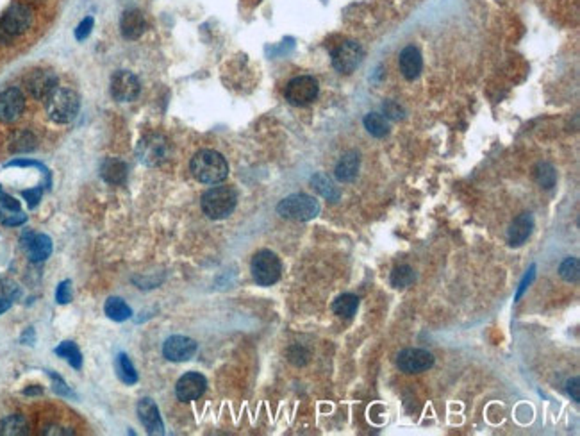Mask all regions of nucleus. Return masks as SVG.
Returning <instances> with one entry per match:
<instances>
[{
  "label": "nucleus",
  "instance_id": "1",
  "mask_svg": "<svg viewBox=\"0 0 580 436\" xmlns=\"http://www.w3.org/2000/svg\"><path fill=\"white\" fill-rule=\"evenodd\" d=\"M189 169L197 181L204 184H218L229 176V164L224 155L216 151H200L193 155Z\"/></svg>",
  "mask_w": 580,
  "mask_h": 436
},
{
  "label": "nucleus",
  "instance_id": "2",
  "mask_svg": "<svg viewBox=\"0 0 580 436\" xmlns=\"http://www.w3.org/2000/svg\"><path fill=\"white\" fill-rule=\"evenodd\" d=\"M45 102H47L48 118L56 124H70L77 117L79 108H81V99L70 88L57 86Z\"/></svg>",
  "mask_w": 580,
  "mask_h": 436
},
{
  "label": "nucleus",
  "instance_id": "3",
  "mask_svg": "<svg viewBox=\"0 0 580 436\" xmlns=\"http://www.w3.org/2000/svg\"><path fill=\"white\" fill-rule=\"evenodd\" d=\"M238 193L231 186H216L202 195V211L211 220H222L236 209Z\"/></svg>",
  "mask_w": 580,
  "mask_h": 436
},
{
  "label": "nucleus",
  "instance_id": "4",
  "mask_svg": "<svg viewBox=\"0 0 580 436\" xmlns=\"http://www.w3.org/2000/svg\"><path fill=\"white\" fill-rule=\"evenodd\" d=\"M32 26V11L26 4H13L0 18V45L9 44L11 38L23 35Z\"/></svg>",
  "mask_w": 580,
  "mask_h": 436
},
{
  "label": "nucleus",
  "instance_id": "5",
  "mask_svg": "<svg viewBox=\"0 0 580 436\" xmlns=\"http://www.w3.org/2000/svg\"><path fill=\"white\" fill-rule=\"evenodd\" d=\"M277 213H279L282 218H288V220L307 222L313 220L314 216L318 215L320 204L318 200L309 197V195H289V197L280 200L279 206H277Z\"/></svg>",
  "mask_w": 580,
  "mask_h": 436
},
{
  "label": "nucleus",
  "instance_id": "6",
  "mask_svg": "<svg viewBox=\"0 0 580 436\" xmlns=\"http://www.w3.org/2000/svg\"><path fill=\"white\" fill-rule=\"evenodd\" d=\"M250 270H252V277L258 285L271 286L280 279L282 265H280V259L277 258V254H273L271 251H259L252 258Z\"/></svg>",
  "mask_w": 580,
  "mask_h": 436
},
{
  "label": "nucleus",
  "instance_id": "7",
  "mask_svg": "<svg viewBox=\"0 0 580 436\" xmlns=\"http://www.w3.org/2000/svg\"><path fill=\"white\" fill-rule=\"evenodd\" d=\"M136 155L146 167H160L170 155V142L163 134H146L145 138L139 140Z\"/></svg>",
  "mask_w": 580,
  "mask_h": 436
},
{
  "label": "nucleus",
  "instance_id": "8",
  "mask_svg": "<svg viewBox=\"0 0 580 436\" xmlns=\"http://www.w3.org/2000/svg\"><path fill=\"white\" fill-rule=\"evenodd\" d=\"M365 57V50L357 41H345L340 47L332 52V66H334L340 74H352L356 68L362 63Z\"/></svg>",
  "mask_w": 580,
  "mask_h": 436
},
{
  "label": "nucleus",
  "instance_id": "9",
  "mask_svg": "<svg viewBox=\"0 0 580 436\" xmlns=\"http://www.w3.org/2000/svg\"><path fill=\"white\" fill-rule=\"evenodd\" d=\"M318 82L309 75H300L288 82L286 86V100L293 106H307L318 97Z\"/></svg>",
  "mask_w": 580,
  "mask_h": 436
},
{
  "label": "nucleus",
  "instance_id": "10",
  "mask_svg": "<svg viewBox=\"0 0 580 436\" xmlns=\"http://www.w3.org/2000/svg\"><path fill=\"white\" fill-rule=\"evenodd\" d=\"M26 88L36 100H47L57 88V75L47 68H36L26 77Z\"/></svg>",
  "mask_w": 580,
  "mask_h": 436
},
{
  "label": "nucleus",
  "instance_id": "11",
  "mask_svg": "<svg viewBox=\"0 0 580 436\" xmlns=\"http://www.w3.org/2000/svg\"><path fill=\"white\" fill-rule=\"evenodd\" d=\"M142 91L139 79L127 70H120L111 77V95L118 102H130L136 100Z\"/></svg>",
  "mask_w": 580,
  "mask_h": 436
},
{
  "label": "nucleus",
  "instance_id": "12",
  "mask_svg": "<svg viewBox=\"0 0 580 436\" xmlns=\"http://www.w3.org/2000/svg\"><path fill=\"white\" fill-rule=\"evenodd\" d=\"M26 109V97L18 88H8L0 93V122L13 124L22 117Z\"/></svg>",
  "mask_w": 580,
  "mask_h": 436
},
{
  "label": "nucleus",
  "instance_id": "13",
  "mask_svg": "<svg viewBox=\"0 0 580 436\" xmlns=\"http://www.w3.org/2000/svg\"><path fill=\"white\" fill-rule=\"evenodd\" d=\"M20 242H22L23 251L27 252V258H29L30 261H35V263H41V261H45L47 258H50L52 249H54L50 236H47V234L44 233L27 231V233L22 234Z\"/></svg>",
  "mask_w": 580,
  "mask_h": 436
},
{
  "label": "nucleus",
  "instance_id": "14",
  "mask_svg": "<svg viewBox=\"0 0 580 436\" xmlns=\"http://www.w3.org/2000/svg\"><path fill=\"white\" fill-rule=\"evenodd\" d=\"M197 349L198 345L195 340H191V338L188 337H182V334H173V337H170L164 341L163 356L168 361L182 363L193 358Z\"/></svg>",
  "mask_w": 580,
  "mask_h": 436
},
{
  "label": "nucleus",
  "instance_id": "15",
  "mask_svg": "<svg viewBox=\"0 0 580 436\" xmlns=\"http://www.w3.org/2000/svg\"><path fill=\"white\" fill-rule=\"evenodd\" d=\"M396 365L405 374H418L429 370L434 365V356L423 349H405L396 358Z\"/></svg>",
  "mask_w": 580,
  "mask_h": 436
},
{
  "label": "nucleus",
  "instance_id": "16",
  "mask_svg": "<svg viewBox=\"0 0 580 436\" xmlns=\"http://www.w3.org/2000/svg\"><path fill=\"white\" fill-rule=\"evenodd\" d=\"M206 388L207 381L202 374H198V372H188V374H184L181 379L177 381L175 395L179 401L191 402L202 397Z\"/></svg>",
  "mask_w": 580,
  "mask_h": 436
},
{
  "label": "nucleus",
  "instance_id": "17",
  "mask_svg": "<svg viewBox=\"0 0 580 436\" xmlns=\"http://www.w3.org/2000/svg\"><path fill=\"white\" fill-rule=\"evenodd\" d=\"M138 417L148 435H163L164 433L160 408L152 399L145 397L138 402Z\"/></svg>",
  "mask_w": 580,
  "mask_h": 436
},
{
  "label": "nucleus",
  "instance_id": "18",
  "mask_svg": "<svg viewBox=\"0 0 580 436\" xmlns=\"http://www.w3.org/2000/svg\"><path fill=\"white\" fill-rule=\"evenodd\" d=\"M398 65L402 75H404L407 81H414V79L421 74V68H423V59H421L420 50H418L416 47H413V45L405 47L404 50L400 52Z\"/></svg>",
  "mask_w": 580,
  "mask_h": 436
},
{
  "label": "nucleus",
  "instance_id": "19",
  "mask_svg": "<svg viewBox=\"0 0 580 436\" xmlns=\"http://www.w3.org/2000/svg\"><path fill=\"white\" fill-rule=\"evenodd\" d=\"M145 18L138 9H127L120 18V30L125 39H138L145 32Z\"/></svg>",
  "mask_w": 580,
  "mask_h": 436
},
{
  "label": "nucleus",
  "instance_id": "20",
  "mask_svg": "<svg viewBox=\"0 0 580 436\" xmlns=\"http://www.w3.org/2000/svg\"><path fill=\"white\" fill-rule=\"evenodd\" d=\"M534 220L530 213H521L514 222H512L511 229L508 233V240L512 247H520L521 243L527 242V238L532 234Z\"/></svg>",
  "mask_w": 580,
  "mask_h": 436
},
{
  "label": "nucleus",
  "instance_id": "21",
  "mask_svg": "<svg viewBox=\"0 0 580 436\" xmlns=\"http://www.w3.org/2000/svg\"><path fill=\"white\" fill-rule=\"evenodd\" d=\"M359 154L357 152H347V154L336 164V179L341 182H350L357 178L359 172Z\"/></svg>",
  "mask_w": 580,
  "mask_h": 436
},
{
  "label": "nucleus",
  "instance_id": "22",
  "mask_svg": "<svg viewBox=\"0 0 580 436\" xmlns=\"http://www.w3.org/2000/svg\"><path fill=\"white\" fill-rule=\"evenodd\" d=\"M100 176L109 184H122L127 179V164L122 160L109 158V160L104 161L102 169H100Z\"/></svg>",
  "mask_w": 580,
  "mask_h": 436
},
{
  "label": "nucleus",
  "instance_id": "23",
  "mask_svg": "<svg viewBox=\"0 0 580 436\" xmlns=\"http://www.w3.org/2000/svg\"><path fill=\"white\" fill-rule=\"evenodd\" d=\"M0 435L4 436H23L29 435V422L23 415L13 413L0 420Z\"/></svg>",
  "mask_w": 580,
  "mask_h": 436
},
{
  "label": "nucleus",
  "instance_id": "24",
  "mask_svg": "<svg viewBox=\"0 0 580 436\" xmlns=\"http://www.w3.org/2000/svg\"><path fill=\"white\" fill-rule=\"evenodd\" d=\"M104 311L115 322H125L133 316V310L129 307V304L120 297H109L104 304Z\"/></svg>",
  "mask_w": 580,
  "mask_h": 436
},
{
  "label": "nucleus",
  "instance_id": "25",
  "mask_svg": "<svg viewBox=\"0 0 580 436\" xmlns=\"http://www.w3.org/2000/svg\"><path fill=\"white\" fill-rule=\"evenodd\" d=\"M59 358L66 359V361L72 365L75 370H81L82 368V354H81V349L77 347V343L75 341H61L59 345L56 347V350H54Z\"/></svg>",
  "mask_w": 580,
  "mask_h": 436
},
{
  "label": "nucleus",
  "instance_id": "26",
  "mask_svg": "<svg viewBox=\"0 0 580 436\" xmlns=\"http://www.w3.org/2000/svg\"><path fill=\"white\" fill-rule=\"evenodd\" d=\"M357 306H359V298H357L356 295L343 294L334 301L332 311H334L338 316H341V319H352L354 313L357 311Z\"/></svg>",
  "mask_w": 580,
  "mask_h": 436
},
{
  "label": "nucleus",
  "instance_id": "27",
  "mask_svg": "<svg viewBox=\"0 0 580 436\" xmlns=\"http://www.w3.org/2000/svg\"><path fill=\"white\" fill-rule=\"evenodd\" d=\"M311 182H313L314 190L318 191L323 199L331 200V202H336V200L340 199V191H338V188H336V186L332 184L331 179L327 178V176H323V173H316V176H313Z\"/></svg>",
  "mask_w": 580,
  "mask_h": 436
},
{
  "label": "nucleus",
  "instance_id": "28",
  "mask_svg": "<svg viewBox=\"0 0 580 436\" xmlns=\"http://www.w3.org/2000/svg\"><path fill=\"white\" fill-rule=\"evenodd\" d=\"M365 127L375 138H384L389 133V124L380 113H368L365 117Z\"/></svg>",
  "mask_w": 580,
  "mask_h": 436
},
{
  "label": "nucleus",
  "instance_id": "29",
  "mask_svg": "<svg viewBox=\"0 0 580 436\" xmlns=\"http://www.w3.org/2000/svg\"><path fill=\"white\" fill-rule=\"evenodd\" d=\"M116 370H118V376L125 385H136L138 383V372L134 368L129 356L124 354V352L118 354V359H116Z\"/></svg>",
  "mask_w": 580,
  "mask_h": 436
},
{
  "label": "nucleus",
  "instance_id": "30",
  "mask_svg": "<svg viewBox=\"0 0 580 436\" xmlns=\"http://www.w3.org/2000/svg\"><path fill=\"white\" fill-rule=\"evenodd\" d=\"M36 149V136L30 131H18L11 138V151L30 152Z\"/></svg>",
  "mask_w": 580,
  "mask_h": 436
},
{
  "label": "nucleus",
  "instance_id": "31",
  "mask_svg": "<svg viewBox=\"0 0 580 436\" xmlns=\"http://www.w3.org/2000/svg\"><path fill=\"white\" fill-rule=\"evenodd\" d=\"M414 279H416L414 270L409 267V265H400V267H396L392 272V285L395 286V288H405V286L411 285Z\"/></svg>",
  "mask_w": 580,
  "mask_h": 436
},
{
  "label": "nucleus",
  "instance_id": "32",
  "mask_svg": "<svg viewBox=\"0 0 580 436\" xmlns=\"http://www.w3.org/2000/svg\"><path fill=\"white\" fill-rule=\"evenodd\" d=\"M579 272H580V267H579V259H577V258L564 259L563 265H561V268H559V274H561V277H563V279H566L568 283H575L577 279H579Z\"/></svg>",
  "mask_w": 580,
  "mask_h": 436
},
{
  "label": "nucleus",
  "instance_id": "33",
  "mask_svg": "<svg viewBox=\"0 0 580 436\" xmlns=\"http://www.w3.org/2000/svg\"><path fill=\"white\" fill-rule=\"evenodd\" d=\"M47 374L52 379V388H54V392H56L57 395H61V397H72V399L75 397V393L70 390V386L66 385V381L63 379V377L57 376L56 372H52V370H48Z\"/></svg>",
  "mask_w": 580,
  "mask_h": 436
},
{
  "label": "nucleus",
  "instance_id": "34",
  "mask_svg": "<svg viewBox=\"0 0 580 436\" xmlns=\"http://www.w3.org/2000/svg\"><path fill=\"white\" fill-rule=\"evenodd\" d=\"M0 222L6 227H18V225L26 224L27 215H23L22 211H4V209H0Z\"/></svg>",
  "mask_w": 580,
  "mask_h": 436
},
{
  "label": "nucleus",
  "instance_id": "35",
  "mask_svg": "<svg viewBox=\"0 0 580 436\" xmlns=\"http://www.w3.org/2000/svg\"><path fill=\"white\" fill-rule=\"evenodd\" d=\"M536 178H537V181H539V184H541V186H545V188H552V186H554V182H555V172H554V169H552L550 164L543 163V164H539V167H537Z\"/></svg>",
  "mask_w": 580,
  "mask_h": 436
},
{
  "label": "nucleus",
  "instance_id": "36",
  "mask_svg": "<svg viewBox=\"0 0 580 436\" xmlns=\"http://www.w3.org/2000/svg\"><path fill=\"white\" fill-rule=\"evenodd\" d=\"M6 169H9V167H35V169H39L41 172H44V176L47 178V184L48 188H50L52 184V179H50V172H48V169L45 167L44 163H39V161H35V160H13L9 161V163L4 164Z\"/></svg>",
  "mask_w": 580,
  "mask_h": 436
},
{
  "label": "nucleus",
  "instance_id": "37",
  "mask_svg": "<svg viewBox=\"0 0 580 436\" xmlns=\"http://www.w3.org/2000/svg\"><path fill=\"white\" fill-rule=\"evenodd\" d=\"M72 283L70 281H63L59 283V286H57L56 290V301L57 304H68L72 303Z\"/></svg>",
  "mask_w": 580,
  "mask_h": 436
},
{
  "label": "nucleus",
  "instance_id": "38",
  "mask_svg": "<svg viewBox=\"0 0 580 436\" xmlns=\"http://www.w3.org/2000/svg\"><path fill=\"white\" fill-rule=\"evenodd\" d=\"M41 195H44V188H41V186H36V188H30V190L22 191V197L27 200L30 209H35V207L38 206L39 200H41Z\"/></svg>",
  "mask_w": 580,
  "mask_h": 436
},
{
  "label": "nucleus",
  "instance_id": "39",
  "mask_svg": "<svg viewBox=\"0 0 580 436\" xmlns=\"http://www.w3.org/2000/svg\"><path fill=\"white\" fill-rule=\"evenodd\" d=\"M0 209H4V211H20V202L14 197L6 193L2 188H0Z\"/></svg>",
  "mask_w": 580,
  "mask_h": 436
},
{
  "label": "nucleus",
  "instance_id": "40",
  "mask_svg": "<svg viewBox=\"0 0 580 436\" xmlns=\"http://www.w3.org/2000/svg\"><path fill=\"white\" fill-rule=\"evenodd\" d=\"M91 29H93V17H86L79 23L77 29H75V38H77L79 41L86 39L88 36L91 35Z\"/></svg>",
  "mask_w": 580,
  "mask_h": 436
},
{
  "label": "nucleus",
  "instance_id": "41",
  "mask_svg": "<svg viewBox=\"0 0 580 436\" xmlns=\"http://www.w3.org/2000/svg\"><path fill=\"white\" fill-rule=\"evenodd\" d=\"M384 113H386V115L389 118L404 117V115H402V113H404V111H402V108H400V106L396 102H392V100H389V102L384 104Z\"/></svg>",
  "mask_w": 580,
  "mask_h": 436
},
{
  "label": "nucleus",
  "instance_id": "42",
  "mask_svg": "<svg viewBox=\"0 0 580 436\" xmlns=\"http://www.w3.org/2000/svg\"><path fill=\"white\" fill-rule=\"evenodd\" d=\"M568 392H570V395L573 397V401L579 402L580 401V395H579V377H573V379L568 381Z\"/></svg>",
  "mask_w": 580,
  "mask_h": 436
},
{
  "label": "nucleus",
  "instance_id": "43",
  "mask_svg": "<svg viewBox=\"0 0 580 436\" xmlns=\"http://www.w3.org/2000/svg\"><path fill=\"white\" fill-rule=\"evenodd\" d=\"M44 435H73V431H68L61 426H47L44 429Z\"/></svg>",
  "mask_w": 580,
  "mask_h": 436
},
{
  "label": "nucleus",
  "instance_id": "44",
  "mask_svg": "<svg viewBox=\"0 0 580 436\" xmlns=\"http://www.w3.org/2000/svg\"><path fill=\"white\" fill-rule=\"evenodd\" d=\"M35 340H36V334H35V329H32V328H27L26 333L22 334V338H20V341H22V343H26V345H35Z\"/></svg>",
  "mask_w": 580,
  "mask_h": 436
},
{
  "label": "nucleus",
  "instance_id": "45",
  "mask_svg": "<svg viewBox=\"0 0 580 436\" xmlns=\"http://www.w3.org/2000/svg\"><path fill=\"white\" fill-rule=\"evenodd\" d=\"M11 304H13V297H9V295L8 297H0V315L6 313L11 307Z\"/></svg>",
  "mask_w": 580,
  "mask_h": 436
},
{
  "label": "nucleus",
  "instance_id": "46",
  "mask_svg": "<svg viewBox=\"0 0 580 436\" xmlns=\"http://www.w3.org/2000/svg\"><path fill=\"white\" fill-rule=\"evenodd\" d=\"M23 393H26V395H41L44 390L39 388V386H30V388L23 390Z\"/></svg>",
  "mask_w": 580,
  "mask_h": 436
}]
</instances>
